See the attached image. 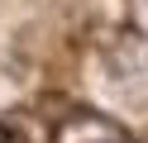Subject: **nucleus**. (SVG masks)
Here are the masks:
<instances>
[{"mask_svg":"<svg viewBox=\"0 0 148 143\" xmlns=\"http://www.w3.org/2000/svg\"><path fill=\"white\" fill-rule=\"evenodd\" d=\"M0 143H5V129H0Z\"/></svg>","mask_w":148,"mask_h":143,"instance_id":"nucleus-1","label":"nucleus"}]
</instances>
